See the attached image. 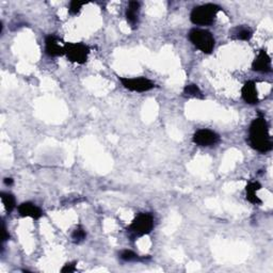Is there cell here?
Masks as SVG:
<instances>
[{
    "label": "cell",
    "mask_w": 273,
    "mask_h": 273,
    "mask_svg": "<svg viewBox=\"0 0 273 273\" xmlns=\"http://www.w3.org/2000/svg\"><path fill=\"white\" fill-rule=\"evenodd\" d=\"M252 70L258 73H269L271 72V58L269 54L265 49L259 51L256 58L252 63Z\"/></svg>",
    "instance_id": "9c48e42d"
},
{
    "label": "cell",
    "mask_w": 273,
    "mask_h": 273,
    "mask_svg": "<svg viewBox=\"0 0 273 273\" xmlns=\"http://www.w3.org/2000/svg\"><path fill=\"white\" fill-rule=\"evenodd\" d=\"M45 53L49 57H59L64 55V44H61L58 36L49 34L45 39Z\"/></svg>",
    "instance_id": "ba28073f"
},
{
    "label": "cell",
    "mask_w": 273,
    "mask_h": 273,
    "mask_svg": "<svg viewBox=\"0 0 273 273\" xmlns=\"http://www.w3.org/2000/svg\"><path fill=\"white\" fill-rule=\"evenodd\" d=\"M121 259L124 260V262H127V263H132V262H138L140 260V256L138 254H136L135 252L130 251V250H125L121 253Z\"/></svg>",
    "instance_id": "ac0fdd59"
},
{
    "label": "cell",
    "mask_w": 273,
    "mask_h": 273,
    "mask_svg": "<svg viewBox=\"0 0 273 273\" xmlns=\"http://www.w3.org/2000/svg\"><path fill=\"white\" fill-rule=\"evenodd\" d=\"M122 85L128 91L143 93L151 91L155 88V83L145 77H136V78H128V77H119Z\"/></svg>",
    "instance_id": "8992f818"
},
{
    "label": "cell",
    "mask_w": 273,
    "mask_h": 273,
    "mask_svg": "<svg viewBox=\"0 0 273 273\" xmlns=\"http://www.w3.org/2000/svg\"><path fill=\"white\" fill-rule=\"evenodd\" d=\"M241 96H243L244 101L246 104L250 105H255L258 103V92L256 89V83L252 82V80H249L246 82L243 89H241Z\"/></svg>",
    "instance_id": "30bf717a"
},
{
    "label": "cell",
    "mask_w": 273,
    "mask_h": 273,
    "mask_svg": "<svg viewBox=\"0 0 273 273\" xmlns=\"http://www.w3.org/2000/svg\"><path fill=\"white\" fill-rule=\"evenodd\" d=\"M76 265H77V262L67 263V264L64 265L63 268L61 269V272H68V273L75 272L76 271Z\"/></svg>",
    "instance_id": "ffe728a7"
},
{
    "label": "cell",
    "mask_w": 273,
    "mask_h": 273,
    "mask_svg": "<svg viewBox=\"0 0 273 273\" xmlns=\"http://www.w3.org/2000/svg\"><path fill=\"white\" fill-rule=\"evenodd\" d=\"M140 3L138 1H130L126 9V20L130 26H136L139 21Z\"/></svg>",
    "instance_id": "7c38bea8"
},
{
    "label": "cell",
    "mask_w": 273,
    "mask_h": 273,
    "mask_svg": "<svg viewBox=\"0 0 273 273\" xmlns=\"http://www.w3.org/2000/svg\"><path fill=\"white\" fill-rule=\"evenodd\" d=\"M260 188H262V185H260L258 182H250L249 184H247L246 188V200L254 205L262 204L263 203L262 200H260L256 194V192L258 190H260Z\"/></svg>",
    "instance_id": "4fadbf2b"
},
{
    "label": "cell",
    "mask_w": 273,
    "mask_h": 273,
    "mask_svg": "<svg viewBox=\"0 0 273 273\" xmlns=\"http://www.w3.org/2000/svg\"><path fill=\"white\" fill-rule=\"evenodd\" d=\"M64 55L70 62L77 64H83L88 61L90 47L83 44V43H65Z\"/></svg>",
    "instance_id": "5b68a950"
},
{
    "label": "cell",
    "mask_w": 273,
    "mask_h": 273,
    "mask_svg": "<svg viewBox=\"0 0 273 273\" xmlns=\"http://www.w3.org/2000/svg\"><path fill=\"white\" fill-rule=\"evenodd\" d=\"M194 143L198 146L208 147L218 144L220 142V136L210 129H200L193 135Z\"/></svg>",
    "instance_id": "52a82bcc"
},
{
    "label": "cell",
    "mask_w": 273,
    "mask_h": 273,
    "mask_svg": "<svg viewBox=\"0 0 273 273\" xmlns=\"http://www.w3.org/2000/svg\"><path fill=\"white\" fill-rule=\"evenodd\" d=\"M252 36H253V32L249 27L236 28L233 34V38L235 40H240V41H249L251 40Z\"/></svg>",
    "instance_id": "9a60e30c"
},
{
    "label": "cell",
    "mask_w": 273,
    "mask_h": 273,
    "mask_svg": "<svg viewBox=\"0 0 273 273\" xmlns=\"http://www.w3.org/2000/svg\"><path fill=\"white\" fill-rule=\"evenodd\" d=\"M249 142L254 150L259 153H268L272 150V140L269 134L268 123L264 116L256 117L249 129Z\"/></svg>",
    "instance_id": "6da1fadb"
},
{
    "label": "cell",
    "mask_w": 273,
    "mask_h": 273,
    "mask_svg": "<svg viewBox=\"0 0 273 273\" xmlns=\"http://www.w3.org/2000/svg\"><path fill=\"white\" fill-rule=\"evenodd\" d=\"M85 4L84 1H78V0H73L70 3V7H68V13L71 15H76L79 13V11L82 10V8Z\"/></svg>",
    "instance_id": "d6986e66"
},
{
    "label": "cell",
    "mask_w": 273,
    "mask_h": 273,
    "mask_svg": "<svg viewBox=\"0 0 273 273\" xmlns=\"http://www.w3.org/2000/svg\"><path fill=\"white\" fill-rule=\"evenodd\" d=\"M86 238V233L82 226H77L75 231L72 234V239L75 244H80Z\"/></svg>",
    "instance_id": "e0dca14e"
},
{
    "label": "cell",
    "mask_w": 273,
    "mask_h": 273,
    "mask_svg": "<svg viewBox=\"0 0 273 273\" xmlns=\"http://www.w3.org/2000/svg\"><path fill=\"white\" fill-rule=\"evenodd\" d=\"M9 239V234L7 232V227H5L4 222H2V243Z\"/></svg>",
    "instance_id": "44dd1931"
},
{
    "label": "cell",
    "mask_w": 273,
    "mask_h": 273,
    "mask_svg": "<svg viewBox=\"0 0 273 273\" xmlns=\"http://www.w3.org/2000/svg\"><path fill=\"white\" fill-rule=\"evenodd\" d=\"M154 228V217L151 214H139L127 227L129 238L134 240L148 235Z\"/></svg>",
    "instance_id": "7a4b0ae2"
},
{
    "label": "cell",
    "mask_w": 273,
    "mask_h": 273,
    "mask_svg": "<svg viewBox=\"0 0 273 273\" xmlns=\"http://www.w3.org/2000/svg\"><path fill=\"white\" fill-rule=\"evenodd\" d=\"M220 11V7L213 3H207L200 5L192 10L190 14V20L194 25L200 26H208L212 25L217 16V13Z\"/></svg>",
    "instance_id": "3957f363"
},
{
    "label": "cell",
    "mask_w": 273,
    "mask_h": 273,
    "mask_svg": "<svg viewBox=\"0 0 273 273\" xmlns=\"http://www.w3.org/2000/svg\"><path fill=\"white\" fill-rule=\"evenodd\" d=\"M3 183H4L5 186H9V187H10V186H12V185L14 184V181L12 178H10V177H7V178L3 179Z\"/></svg>",
    "instance_id": "7402d4cb"
},
{
    "label": "cell",
    "mask_w": 273,
    "mask_h": 273,
    "mask_svg": "<svg viewBox=\"0 0 273 273\" xmlns=\"http://www.w3.org/2000/svg\"><path fill=\"white\" fill-rule=\"evenodd\" d=\"M189 40L198 51L204 54H212L216 45L212 32L204 29H192L189 32Z\"/></svg>",
    "instance_id": "277c9868"
},
{
    "label": "cell",
    "mask_w": 273,
    "mask_h": 273,
    "mask_svg": "<svg viewBox=\"0 0 273 273\" xmlns=\"http://www.w3.org/2000/svg\"><path fill=\"white\" fill-rule=\"evenodd\" d=\"M184 94L186 96L192 97V98H203L204 97L201 89L194 83L186 85L184 88Z\"/></svg>",
    "instance_id": "2e32d148"
},
{
    "label": "cell",
    "mask_w": 273,
    "mask_h": 273,
    "mask_svg": "<svg viewBox=\"0 0 273 273\" xmlns=\"http://www.w3.org/2000/svg\"><path fill=\"white\" fill-rule=\"evenodd\" d=\"M18 214L21 217H28V218H32L34 220H39L43 216L42 209L31 202L22 203L18 206Z\"/></svg>",
    "instance_id": "8fae6325"
},
{
    "label": "cell",
    "mask_w": 273,
    "mask_h": 273,
    "mask_svg": "<svg viewBox=\"0 0 273 273\" xmlns=\"http://www.w3.org/2000/svg\"><path fill=\"white\" fill-rule=\"evenodd\" d=\"M0 198H1L5 212L8 214H11L13 212L14 208L16 207V201L14 195L8 193V192H1V193H0Z\"/></svg>",
    "instance_id": "5bb4252c"
}]
</instances>
